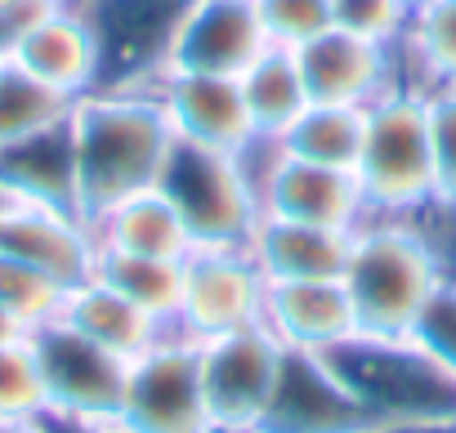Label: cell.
<instances>
[{
    "instance_id": "obj_6",
    "label": "cell",
    "mask_w": 456,
    "mask_h": 433,
    "mask_svg": "<svg viewBox=\"0 0 456 433\" xmlns=\"http://www.w3.org/2000/svg\"><path fill=\"white\" fill-rule=\"evenodd\" d=\"M112 429L117 433H215L192 340L170 331L166 340H157L148 353L130 362Z\"/></svg>"
},
{
    "instance_id": "obj_1",
    "label": "cell",
    "mask_w": 456,
    "mask_h": 433,
    "mask_svg": "<svg viewBox=\"0 0 456 433\" xmlns=\"http://www.w3.org/2000/svg\"><path fill=\"white\" fill-rule=\"evenodd\" d=\"M175 130L148 90H94L72 108L77 210L94 224L117 201L157 188Z\"/></svg>"
},
{
    "instance_id": "obj_12",
    "label": "cell",
    "mask_w": 456,
    "mask_h": 433,
    "mask_svg": "<svg viewBox=\"0 0 456 433\" xmlns=\"http://www.w3.org/2000/svg\"><path fill=\"white\" fill-rule=\"evenodd\" d=\"M143 90L161 103L175 139H183V143H201V148H215V152H242L256 134L238 76L166 68Z\"/></svg>"
},
{
    "instance_id": "obj_34",
    "label": "cell",
    "mask_w": 456,
    "mask_h": 433,
    "mask_svg": "<svg viewBox=\"0 0 456 433\" xmlns=\"http://www.w3.org/2000/svg\"><path fill=\"white\" fill-rule=\"evenodd\" d=\"M362 433H456V420H407V424H371Z\"/></svg>"
},
{
    "instance_id": "obj_30",
    "label": "cell",
    "mask_w": 456,
    "mask_h": 433,
    "mask_svg": "<svg viewBox=\"0 0 456 433\" xmlns=\"http://www.w3.org/2000/svg\"><path fill=\"white\" fill-rule=\"evenodd\" d=\"M256 10H260L269 45H282V50H300L305 41L336 28L331 0H256Z\"/></svg>"
},
{
    "instance_id": "obj_2",
    "label": "cell",
    "mask_w": 456,
    "mask_h": 433,
    "mask_svg": "<svg viewBox=\"0 0 456 433\" xmlns=\"http://www.w3.org/2000/svg\"><path fill=\"white\" fill-rule=\"evenodd\" d=\"M340 282L362 335H411L447 269L411 220H367L354 233Z\"/></svg>"
},
{
    "instance_id": "obj_8",
    "label": "cell",
    "mask_w": 456,
    "mask_h": 433,
    "mask_svg": "<svg viewBox=\"0 0 456 433\" xmlns=\"http://www.w3.org/2000/svg\"><path fill=\"white\" fill-rule=\"evenodd\" d=\"M265 273L247 246H197L183 260V295L175 331L192 344L242 331L265 317Z\"/></svg>"
},
{
    "instance_id": "obj_17",
    "label": "cell",
    "mask_w": 456,
    "mask_h": 433,
    "mask_svg": "<svg viewBox=\"0 0 456 433\" xmlns=\"http://www.w3.org/2000/svg\"><path fill=\"white\" fill-rule=\"evenodd\" d=\"M260 210L278 220H300V224H322L340 233H358L367 224V201L358 188L354 170L340 165H318L305 156H291L282 148L278 165L260 183Z\"/></svg>"
},
{
    "instance_id": "obj_9",
    "label": "cell",
    "mask_w": 456,
    "mask_h": 433,
    "mask_svg": "<svg viewBox=\"0 0 456 433\" xmlns=\"http://www.w3.org/2000/svg\"><path fill=\"white\" fill-rule=\"evenodd\" d=\"M45 389H50V420H77V424H112L130 362L108 353L103 344L72 331L63 317L32 331Z\"/></svg>"
},
{
    "instance_id": "obj_23",
    "label": "cell",
    "mask_w": 456,
    "mask_h": 433,
    "mask_svg": "<svg viewBox=\"0 0 456 433\" xmlns=\"http://www.w3.org/2000/svg\"><path fill=\"white\" fill-rule=\"evenodd\" d=\"M238 81H242V99H247V112H251L256 134L282 139L296 125V116L309 108V90H305L296 50L269 45Z\"/></svg>"
},
{
    "instance_id": "obj_25",
    "label": "cell",
    "mask_w": 456,
    "mask_h": 433,
    "mask_svg": "<svg viewBox=\"0 0 456 433\" xmlns=\"http://www.w3.org/2000/svg\"><path fill=\"white\" fill-rule=\"evenodd\" d=\"M94 277L121 291L130 304L152 313L175 331L179 317V295H183V260H152V255H126V251H103L94 260Z\"/></svg>"
},
{
    "instance_id": "obj_16",
    "label": "cell",
    "mask_w": 456,
    "mask_h": 433,
    "mask_svg": "<svg viewBox=\"0 0 456 433\" xmlns=\"http://www.w3.org/2000/svg\"><path fill=\"white\" fill-rule=\"evenodd\" d=\"M10 63L23 68L28 76L45 81L50 90L68 94L72 103L103 85L99 36H94L90 19L81 14V5H45L19 36Z\"/></svg>"
},
{
    "instance_id": "obj_3",
    "label": "cell",
    "mask_w": 456,
    "mask_h": 433,
    "mask_svg": "<svg viewBox=\"0 0 456 433\" xmlns=\"http://www.w3.org/2000/svg\"><path fill=\"white\" fill-rule=\"evenodd\" d=\"M318 357L331 366V375L349 389L371 424L456 420V380L411 335L354 331Z\"/></svg>"
},
{
    "instance_id": "obj_14",
    "label": "cell",
    "mask_w": 456,
    "mask_h": 433,
    "mask_svg": "<svg viewBox=\"0 0 456 433\" xmlns=\"http://www.w3.org/2000/svg\"><path fill=\"white\" fill-rule=\"evenodd\" d=\"M371 420L318 353L287 349L256 433H362Z\"/></svg>"
},
{
    "instance_id": "obj_18",
    "label": "cell",
    "mask_w": 456,
    "mask_h": 433,
    "mask_svg": "<svg viewBox=\"0 0 456 433\" xmlns=\"http://www.w3.org/2000/svg\"><path fill=\"white\" fill-rule=\"evenodd\" d=\"M260 322L282 340V349H300V353H327L358 331V317L340 277L269 282Z\"/></svg>"
},
{
    "instance_id": "obj_41",
    "label": "cell",
    "mask_w": 456,
    "mask_h": 433,
    "mask_svg": "<svg viewBox=\"0 0 456 433\" xmlns=\"http://www.w3.org/2000/svg\"><path fill=\"white\" fill-rule=\"evenodd\" d=\"M0 68H5V59H0Z\"/></svg>"
},
{
    "instance_id": "obj_13",
    "label": "cell",
    "mask_w": 456,
    "mask_h": 433,
    "mask_svg": "<svg viewBox=\"0 0 456 433\" xmlns=\"http://www.w3.org/2000/svg\"><path fill=\"white\" fill-rule=\"evenodd\" d=\"M0 255L23 260L50 277H59L68 291L94 277L99 237L86 214L37 205V201H5L0 205Z\"/></svg>"
},
{
    "instance_id": "obj_24",
    "label": "cell",
    "mask_w": 456,
    "mask_h": 433,
    "mask_svg": "<svg viewBox=\"0 0 456 433\" xmlns=\"http://www.w3.org/2000/svg\"><path fill=\"white\" fill-rule=\"evenodd\" d=\"M403 81L420 94L456 85V0H420L398 41Z\"/></svg>"
},
{
    "instance_id": "obj_11",
    "label": "cell",
    "mask_w": 456,
    "mask_h": 433,
    "mask_svg": "<svg viewBox=\"0 0 456 433\" xmlns=\"http://www.w3.org/2000/svg\"><path fill=\"white\" fill-rule=\"evenodd\" d=\"M309 103H340V108H371L389 90H411L403 81L398 45H380L354 36L345 28H327L322 36L296 50Z\"/></svg>"
},
{
    "instance_id": "obj_26",
    "label": "cell",
    "mask_w": 456,
    "mask_h": 433,
    "mask_svg": "<svg viewBox=\"0 0 456 433\" xmlns=\"http://www.w3.org/2000/svg\"><path fill=\"white\" fill-rule=\"evenodd\" d=\"M367 134V108H340V103H309L296 125L282 134V148L291 156L354 170Z\"/></svg>"
},
{
    "instance_id": "obj_21",
    "label": "cell",
    "mask_w": 456,
    "mask_h": 433,
    "mask_svg": "<svg viewBox=\"0 0 456 433\" xmlns=\"http://www.w3.org/2000/svg\"><path fill=\"white\" fill-rule=\"evenodd\" d=\"M103 251H126V255H152V260H188L192 233L183 224L179 205L161 188H143L112 210H103L90 224Z\"/></svg>"
},
{
    "instance_id": "obj_7",
    "label": "cell",
    "mask_w": 456,
    "mask_h": 433,
    "mask_svg": "<svg viewBox=\"0 0 456 433\" xmlns=\"http://www.w3.org/2000/svg\"><path fill=\"white\" fill-rule=\"evenodd\" d=\"M282 353H287L282 340L265 322H251L242 331H228V335L197 344L201 393H206L215 433H256L269 406V393L278 384Z\"/></svg>"
},
{
    "instance_id": "obj_5",
    "label": "cell",
    "mask_w": 456,
    "mask_h": 433,
    "mask_svg": "<svg viewBox=\"0 0 456 433\" xmlns=\"http://www.w3.org/2000/svg\"><path fill=\"white\" fill-rule=\"evenodd\" d=\"M157 188L179 205L192 246H251L265 210L238 152H215L175 139Z\"/></svg>"
},
{
    "instance_id": "obj_19",
    "label": "cell",
    "mask_w": 456,
    "mask_h": 433,
    "mask_svg": "<svg viewBox=\"0 0 456 433\" xmlns=\"http://www.w3.org/2000/svg\"><path fill=\"white\" fill-rule=\"evenodd\" d=\"M0 192L10 201H37L77 210V148L72 116L0 148ZM81 214V210H77Z\"/></svg>"
},
{
    "instance_id": "obj_15",
    "label": "cell",
    "mask_w": 456,
    "mask_h": 433,
    "mask_svg": "<svg viewBox=\"0 0 456 433\" xmlns=\"http://www.w3.org/2000/svg\"><path fill=\"white\" fill-rule=\"evenodd\" d=\"M265 50H269V36H265L256 0H188L166 68L242 76Z\"/></svg>"
},
{
    "instance_id": "obj_10",
    "label": "cell",
    "mask_w": 456,
    "mask_h": 433,
    "mask_svg": "<svg viewBox=\"0 0 456 433\" xmlns=\"http://www.w3.org/2000/svg\"><path fill=\"white\" fill-rule=\"evenodd\" d=\"M103 54L99 90H143L170 63V41L188 0H77Z\"/></svg>"
},
{
    "instance_id": "obj_40",
    "label": "cell",
    "mask_w": 456,
    "mask_h": 433,
    "mask_svg": "<svg viewBox=\"0 0 456 433\" xmlns=\"http://www.w3.org/2000/svg\"><path fill=\"white\" fill-rule=\"evenodd\" d=\"M5 201H10V196H5V192H0V205H5Z\"/></svg>"
},
{
    "instance_id": "obj_33",
    "label": "cell",
    "mask_w": 456,
    "mask_h": 433,
    "mask_svg": "<svg viewBox=\"0 0 456 433\" xmlns=\"http://www.w3.org/2000/svg\"><path fill=\"white\" fill-rule=\"evenodd\" d=\"M411 340L456 380V277H447V282L429 295L420 322L411 326Z\"/></svg>"
},
{
    "instance_id": "obj_37",
    "label": "cell",
    "mask_w": 456,
    "mask_h": 433,
    "mask_svg": "<svg viewBox=\"0 0 456 433\" xmlns=\"http://www.w3.org/2000/svg\"><path fill=\"white\" fill-rule=\"evenodd\" d=\"M19 5H28V0H0V14H5V10H19Z\"/></svg>"
},
{
    "instance_id": "obj_36",
    "label": "cell",
    "mask_w": 456,
    "mask_h": 433,
    "mask_svg": "<svg viewBox=\"0 0 456 433\" xmlns=\"http://www.w3.org/2000/svg\"><path fill=\"white\" fill-rule=\"evenodd\" d=\"M23 335H28V331H23V326H19V322H14V317L5 313V309H0V344H10V340H23Z\"/></svg>"
},
{
    "instance_id": "obj_22",
    "label": "cell",
    "mask_w": 456,
    "mask_h": 433,
    "mask_svg": "<svg viewBox=\"0 0 456 433\" xmlns=\"http://www.w3.org/2000/svg\"><path fill=\"white\" fill-rule=\"evenodd\" d=\"M63 322L72 331H81L86 340L103 344L108 353L126 357V362H134L139 353H148L157 340L170 335L166 322H157L152 313H143L139 304H130L121 291H112L99 277H90V282H81V286L68 291Z\"/></svg>"
},
{
    "instance_id": "obj_27",
    "label": "cell",
    "mask_w": 456,
    "mask_h": 433,
    "mask_svg": "<svg viewBox=\"0 0 456 433\" xmlns=\"http://www.w3.org/2000/svg\"><path fill=\"white\" fill-rule=\"evenodd\" d=\"M72 108L77 103L68 94L50 90L45 81L28 76L23 68H14V63L0 68V148L72 116Z\"/></svg>"
},
{
    "instance_id": "obj_20",
    "label": "cell",
    "mask_w": 456,
    "mask_h": 433,
    "mask_svg": "<svg viewBox=\"0 0 456 433\" xmlns=\"http://www.w3.org/2000/svg\"><path fill=\"white\" fill-rule=\"evenodd\" d=\"M349 246H354V233L260 214L247 251L260 264L265 282H318V277H345Z\"/></svg>"
},
{
    "instance_id": "obj_28",
    "label": "cell",
    "mask_w": 456,
    "mask_h": 433,
    "mask_svg": "<svg viewBox=\"0 0 456 433\" xmlns=\"http://www.w3.org/2000/svg\"><path fill=\"white\" fill-rule=\"evenodd\" d=\"M63 304H68V286L23 260H10L0 255V309H5L28 335L59 322L63 317Z\"/></svg>"
},
{
    "instance_id": "obj_31",
    "label": "cell",
    "mask_w": 456,
    "mask_h": 433,
    "mask_svg": "<svg viewBox=\"0 0 456 433\" xmlns=\"http://www.w3.org/2000/svg\"><path fill=\"white\" fill-rule=\"evenodd\" d=\"M429 112V152H434V201L456 205V85L425 94Z\"/></svg>"
},
{
    "instance_id": "obj_38",
    "label": "cell",
    "mask_w": 456,
    "mask_h": 433,
    "mask_svg": "<svg viewBox=\"0 0 456 433\" xmlns=\"http://www.w3.org/2000/svg\"><path fill=\"white\" fill-rule=\"evenodd\" d=\"M41 5H77V0H41Z\"/></svg>"
},
{
    "instance_id": "obj_4",
    "label": "cell",
    "mask_w": 456,
    "mask_h": 433,
    "mask_svg": "<svg viewBox=\"0 0 456 433\" xmlns=\"http://www.w3.org/2000/svg\"><path fill=\"white\" fill-rule=\"evenodd\" d=\"M354 174L367 201V220H407L434 201L429 112L420 90H389L367 108V134Z\"/></svg>"
},
{
    "instance_id": "obj_39",
    "label": "cell",
    "mask_w": 456,
    "mask_h": 433,
    "mask_svg": "<svg viewBox=\"0 0 456 433\" xmlns=\"http://www.w3.org/2000/svg\"><path fill=\"white\" fill-rule=\"evenodd\" d=\"M407 5H411V10H416V5H420V0H407Z\"/></svg>"
},
{
    "instance_id": "obj_32",
    "label": "cell",
    "mask_w": 456,
    "mask_h": 433,
    "mask_svg": "<svg viewBox=\"0 0 456 433\" xmlns=\"http://www.w3.org/2000/svg\"><path fill=\"white\" fill-rule=\"evenodd\" d=\"M331 10H336V28L380 45H398L411 23L407 0H331Z\"/></svg>"
},
{
    "instance_id": "obj_29",
    "label": "cell",
    "mask_w": 456,
    "mask_h": 433,
    "mask_svg": "<svg viewBox=\"0 0 456 433\" xmlns=\"http://www.w3.org/2000/svg\"><path fill=\"white\" fill-rule=\"evenodd\" d=\"M5 420H50V389L32 335L0 344V424Z\"/></svg>"
},
{
    "instance_id": "obj_35",
    "label": "cell",
    "mask_w": 456,
    "mask_h": 433,
    "mask_svg": "<svg viewBox=\"0 0 456 433\" xmlns=\"http://www.w3.org/2000/svg\"><path fill=\"white\" fill-rule=\"evenodd\" d=\"M0 433H54V424L50 420H5Z\"/></svg>"
}]
</instances>
